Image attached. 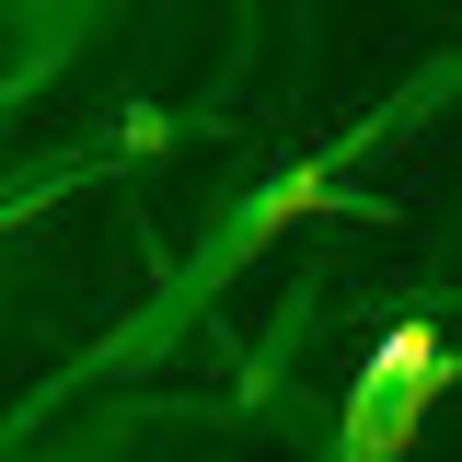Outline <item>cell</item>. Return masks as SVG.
Wrapping results in <instances>:
<instances>
[{
	"label": "cell",
	"instance_id": "6da1fadb",
	"mask_svg": "<svg viewBox=\"0 0 462 462\" xmlns=\"http://www.w3.org/2000/svg\"><path fill=\"white\" fill-rule=\"evenodd\" d=\"M370 382L416 404L428 382H439V324H393V336H382V358H370Z\"/></svg>",
	"mask_w": 462,
	"mask_h": 462
}]
</instances>
